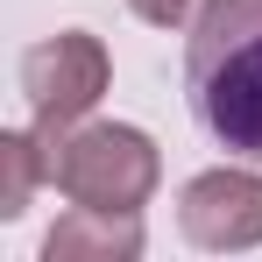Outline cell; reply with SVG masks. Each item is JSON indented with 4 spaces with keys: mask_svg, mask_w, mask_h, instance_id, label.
<instances>
[{
    "mask_svg": "<svg viewBox=\"0 0 262 262\" xmlns=\"http://www.w3.org/2000/svg\"><path fill=\"white\" fill-rule=\"evenodd\" d=\"M184 106L227 156L262 163V0H206L191 14Z\"/></svg>",
    "mask_w": 262,
    "mask_h": 262,
    "instance_id": "1",
    "label": "cell"
},
{
    "mask_svg": "<svg viewBox=\"0 0 262 262\" xmlns=\"http://www.w3.org/2000/svg\"><path fill=\"white\" fill-rule=\"evenodd\" d=\"M43 149H50V184L71 206H99V213H142L163 177L156 142L128 121H78Z\"/></svg>",
    "mask_w": 262,
    "mask_h": 262,
    "instance_id": "2",
    "label": "cell"
},
{
    "mask_svg": "<svg viewBox=\"0 0 262 262\" xmlns=\"http://www.w3.org/2000/svg\"><path fill=\"white\" fill-rule=\"evenodd\" d=\"M106 78H114V64H106V43H99L92 29H64V36L36 43L21 57V92H29L36 135L57 142L64 128H78L92 106H99Z\"/></svg>",
    "mask_w": 262,
    "mask_h": 262,
    "instance_id": "3",
    "label": "cell"
},
{
    "mask_svg": "<svg viewBox=\"0 0 262 262\" xmlns=\"http://www.w3.org/2000/svg\"><path fill=\"white\" fill-rule=\"evenodd\" d=\"M177 227L191 248H213V255H241V248H262V170H220L191 177L184 199H177Z\"/></svg>",
    "mask_w": 262,
    "mask_h": 262,
    "instance_id": "4",
    "label": "cell"
},
{
    "mask_svg": "<svg viewBox=\"0 0 262 262\" xmlns=\"http://www.w3.org/2000/svg\"><path fill=\"white\" fill-rule=\"evenodd\" d=\"M135 255H142V213L71 206L43 234V262H135Z\"/></svg>",
    "mask_w": 262,
    "mask_h": 262,
    "instance_id": "5",
    "label": "cell"
},
{
    "mask_svg": "<svg viewBox=\"0 0 262 262\" xmlns=\"http://www.w3.org/2000/svg\"><path fill=\"white\" fill-rule=\"evenodd\" d=\"M50 177V149L36 128H7L0 135V220H21L36 184Z\"/></svg>",
    "mask_w": 262,
    "mask_h": 262,
    "instance_id": "6",
    "label": "cell"
},
{
    "mask_svg": "<svg viewBox=\"0 0 262 262\" xmlns=\"http://www.w3.org/2000/svg\"><path fill=\"white\" fill-rule=\"evenodd\" d=\"M128 7L142 14V21H156V29H184L199 0H128Z\"/></svg>",
    "mask_w": 262,
    "mask_h": 262,
    "instance_id": "7",
    "label": "cell"
}]
</instances>
